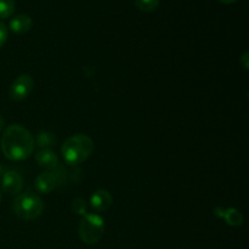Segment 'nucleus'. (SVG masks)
<instances>
[{
  "instance_id": "obj_3",
  "label": "nucleus",
  "mask_w": 249,
  "mask_h": 249,
  "mask_svg": "<svg viewBox=\"0 0 249 249\" xmlns=\"http://www.w3.org/2000/svg\"><path fill=\"white\" fill-rule=\"evenodd\" d=\"M11 209L15 215L24 221H32L38 219L43 214L44 202L38 195L33 192L19 194L12 201Z\"/></svg>"
},
{
  "instance_id": "obj_4",
  "label": "nucleus",
  "mask_w": 249,
  "mask_h": 249,
  "mask_svg": "<svg viewBox=\"0 0 249 249\" xmlns=\"http://www.w3.org/2000/svg\"><path fill=\"white\" fill-rule=\"evenodd\" d=\"M79 237L87 245H95L105 233V220L99 214L87 213L79 223Z\"/></svg>"
},
{
  "instance_id": "obj_20",
  "label": "nucleus",
  "mask_w": 249,
  "mask_h": 249,
  "mask_svg": "<svg viewBox=\"0 0 249 249\" xmlns=\"http://www.w3.org/2000/svg\"><path fill=\"white\" fill-rule=\"evenodd\" d=\"M4 173H5L4 167H2V165L0 164V177H2V174H4Z\"/></svg>"
},
{
  "instance_id": "obj_13",
  "label": "nucleus",
  "mask_w": 249,
  "mask_h": 249,
  "mask_svg": "<svg viewBox=\"0 0 249 249\" xmlns=\"http://www.w3.org/2000/svg\"><path fill=\"white\" fill-rule=\"evenodd\" d=\"M135 6L143 12H152L160 6V0H134Z\"/></svg>"
},
{
  "instance_id": "obj_12",
  "label": "nucleus",
  "mask_w": 249,
  "mask_h": 249,
  "mask_svg": "<svg viewBox=\"0 0 249 249\" xmlns=\"http://www.w3.org/2000/svg\"><path fill=\"white\" fill-rule=\"evenodd\" d=\"M56 141V136L50 131H40L36 135V146L41 150H50V147L55 146Z\"/></svg>"
},
{
  "instance_id": "obj_21",
  "label": "nucleus",
  "mask_w": 249,
  "mask_h": 249,
  "mask_svg": "<svg viewBox=\"0 0 249 249\" xmlns=\"http://www.w3.org/2000/svg\"><path fill=\"white\" fill-rule=\"evenodd\" d=\"M0 202H1V191H0Z\"/></svg>"
},
{
  "instance_id": "obj_19",
  "label": "nucleus",
  "mask_w": 249,
  "mask_h": 249,
  "mask_svg": "<svg viewBox=\"0 0 249 249\" xmlns=\"http://www.w3.org/2000/svg\"><path fill=\"white\" fill-rule=\"evenodd\" d=\"M4 125H5V121H4V118H2L1 114H0V131L2 130V128H4Z\"/></svg>"
},
{
  "instance_id": "obj_9",
  "label": "nucleus",
  "mask_w": 249,
  "mask_h": 249,
  "mask_svg": "<svg viewBox=\"0 0 249 249\" xmlns=\"http://www.w3.org/2000/svg\"><path fill=\"white\" fill-rule=\"evenodd\" d=\"M36 160L39 167L45 170H53L58 165V157L53 151L40 150L36 153Z\"/></svg>"
},
{
  "instance_id": "obj_6",
  "label": "nucleus",
  "mask_w": 249,
  "mask_h": 249,
  "mask_svg": "<svg viewBox=\"0 0 249 249\" xmlns=\"http://www.w3.org/2000/svg\"><path fill=\"white\" fill-rule=\"evenodd\" d=\"M34 88V80L29 74H21L14 80L9 90L10 99L14 101H22L27 99Z\"/></svg>"
},
{
  "instance_id": "obj_18",
  "label": "nucleus",
  "mask_w": 249,
  "mask_h": 249,
  "mask_svg": "<svg viewBox=\"0 0 249 249\" xmlns=\"http://www.w3.org/2000/svg\"><path fill=\"white\" fill-rule=\"evenodd\" d=\"M219 1L223 2V4H235L238 0H219Z\"/></svg>"
},
{
  "instance_id": "obj_14",
  "label": "nucleus",
  "mask_w": 249,
  "mask_h": 249,
  "mask_svg": "<svg viewBox=\"0 0 249 249\" xmlns=\"http://www.w3.org/2000/svg\"><path fill=\"white\" fill-rule=\"evenodd\" d=\"M15 11V0H0V18H9Z\"/></svg>"
},
{
  "instance_id": "obj_11",
  "label": "nucleus",
  "mask_w": 249,
  "mask_h": 249,
  "mask_svg": "<svg viewBox=\"0 0 249 249\" xmlns=\"http://www.w3.org/2000/svg\"><path fill=\"white\" fill-rule=\"evenodd\" d=\"M9 27L15 34H24L31 29L32 18L28 15H17L10 21Z\"/></svg>"
},
{
  "instance_id": "obj_8",
  "label": "nucleus",
  "mask_w": 249,
  "mask_h": 249,
  "mask_svg": "<svg viewBox=\"0 0 249 249\" xmlns=\"http://www.w3.org/2000/svg\"><path fill=\"white\" fill-rule=\"evenodd\" d=\"M112 203H113L112 195L105 189L97 190V191H95L94 194L91 195V197H90V204H91L92 209L99 212V213L106 212L107 209H109Z\"/></svg>"
},
{
  "instance_id": "obj_17",
  "label": "nucleus",
  "mask_w": 249,
  "mask_h": 249,
  "mask_svg": "<svg viewBox=\"0 0 249 249\" xmlns=\"http://www.w3.org/2000/svg\"><path fill=\"white\" fill-rule=\"evenodd\" d=\"M248 53H245V55L242 56V57H241V62H242V65H243V67L246 68V70H248Z\"/></svg>"
},
{
  "instance_id": "obj_16",
  "label": "nucleus",
  "mask_w": 249,
  "mask_h": 249,
  "mask_svg": "<svg viewBox=\"0 0 249 249\" xmlns=\"http://www.w3.org/2000/svg\"><path fill=\"white\" fill-rule=\"evenodd\" d=\"M7 34H9V32H7L6 26L0 21V49H1L2 46H4V44L6 43Z\"/></svg>"
},
{
  "instance_id": "obj_1",
  "label": "nucleus",
  "mask_w": 249,
  "mask_h": 249,
  "mask_svg": "<svg viewBox=\"0 0 249 249\" xmlns=\"http://www.w3.org/2000/svg\"><path fill=\"white\" fill-rule=\"evenodd\" d=\"M0 146L7 160L19 162L33 155L36 140L28 129L22 126L21 124H12L7 126L2 134Z\"/></svg>"
},
{
  "instance_id": "obj_10",
  "label": "nucleus",
  "mask_w": 249,
  "mask_h": 249,
  "mask_svg": "<svg viewBox=\"0 0 249 249\" xmlns=\"http://www.w3.org/2000/svg\"><path fill=\"white\" fill-rule=\"evenodd\" d=\"M214 214L219 218L224 219L226 224L231 226H241L243 224V216L237 209L235 208H215Z\"/></svg>"
},
{
  "instance_id": "obj_5",
  "label": "nucleus",
  "mask_w": 249,
  "mask_h": 249,
  "mask_svg": "<svg viewBox=\"0 0 249 249\" xmlns=\"http://www.w3.org/2000/svg\"><path fill=\"white\" fill-rule=\"evenodd\" d=\"M65 173L61 167H56L53 170H46L36 177V189L39 194H50L58 185L63 184Z\"/></svg>"
},
{
  "instance_id": "obj_7",
  "label": "nucleus",
  "mask_w": 249,
  "mask_h": 249,
  "mask_svg": "<svg viewBox=\"0 0 249 249\" xmlns=\"http://www.w3.org/2000/svg\"><path fill=\"white\" fill-rule=\"evenodd\" d=\"M1 187L6 194L18 196L23 189V178L15 170L5 172L1 177Z\"/></svg>"
},
{
  "instance_id": "obj_15",
  "label": "nucleus",
  "mask_w": 249,
  "mask_h": 249,
  "mask_svg": "<svg viewBox=\"0 0 249 249\" xmlns=\"http://www.w3.org/2000/svg\"><path fill=\"white\" fill-rule=\"evenodd\" d=\"M72 211L78 215H85L87 214V203L83 198H75L72 203Z\"/></svg>"
},
{
  "instance_id": "obj_2",
  "label": "nucleus",
  "mask_w": 249,
  "mask_h": 249,
  "mask_svg": "<svg viewBox=\"0 0 249 249\" xmlns=\"http://www.w3.org/2000/svg\"><path fill=\"white\" fill-rule=\"evenodd\" d=\"M94 151V141L85 134H75L71 136L61 148L65 162L70 165L82 164L91 156Z\"/></svg>"
}]
</instances>
